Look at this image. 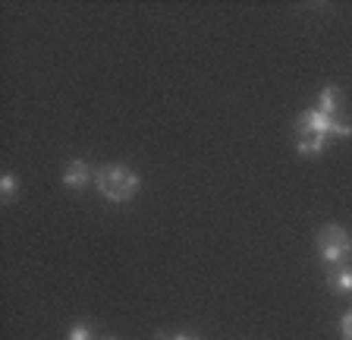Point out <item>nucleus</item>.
I'll return each instance as SVG.
<instances>
[{"label": "nucleus", "instance_id": "1", "mask_svg": "<svg viewBox=\"0 0 352 340\" xmlns=\"http://www.w3.org/2000/svg\"><path fill=\"white\" fill-rule=\"evenodd\" d=\"M98 189L110 202H129L139 195L142 180L135 170L123 167V164H107V167L98 170Z\"/></svg>", "mask_w": 352, "mask_h": 340}, {"label": "nucleus", "instance_id": "2", "mask_svg": "<svg viewBox=\"0 0 352 340\" xmlns=\"http://www.w3.org/2000/svg\"><path fill=\"white\" fill-rule=\"evenodd\" d=\"M315 246H318V255L330 268H340L352 262V237H349V230L340 227V224H327V227L318 230Z\"/></svg>", "mask_w": 352, "mask_h": 340}, {"label": "nucleus", "instance_id": "3", "mask_svg": "<svg viewBox=\"0 0 352 340\" xmlns=\"http://www.w3.org/2000/svg\"><path fill=\"white\" fill-rule=\"evenodd\" d=\"M333 120L337 117H327V114H321L318 107H311V111L299 114V120H296V133H299V139H311V136L330 139V126H333Z\"/></svg>", "mask_w": 352, "mask_h": 340}, {"label": "nucleus", "instance_id": "4", "mask_svg": "<svg viewBox=\"0 0 352 340\" xmlns=\"http://www.w3.org/2000/svg\"><path fill=\"white\" fill-rule=\"evenodd\" d=\"M63 183L69 186V189H85L88 183V164L85 161H69L63 170Z\"/></svg>", "mask_w": 352, "mask_h": 340}, {"label": "nucleus", "instance_id": "5", "mask_svg": "<svg viewBox=\"0 0 352 340\" xmlns=\"http://www.w3.org/2000/svg\"><path fill=\"white\" fill-rule=\"evenodd\" d=\"M340 104H343V95H340L337 85H327L318 98V111L327 114V117H340Z\"/></svg>", "mask_w": 352, "mask_h": 340}, {"label": "nucleus", "instance_id": "6", "mask_svg": "<svg viewBox=\"0 0 352 340\" xmlns=\"http://www.w3.org/2000/svg\"><path fill=\"white\" fill-rule=\"evenodd\" d=\"M327 284H330V290H333V293H352V268L349 265L330 268Z\"/></svg>", "mask_w": 352, "mask_h": 340}, {"label": "nucleus", "instance_id": "7", "mask_svg": "<svg viewBox=\"0 0 352 340\" xmlns=\"http://www.w3.org/2000/svg\"><path fill=\"white\" fill-rule=\"evenodd\" d=\"M324 145H327V139H321V136H311V139H299V155L305 158H318L324 151Z\"/></svg>", "mask_w": 352, "mask_h": 340}, {"label": "nucleus", "instance_id": "8", "mask_svg": "<svg viewBox=\"0 0 352 340\" xmlns=\"http://www.w3.org/2000/svg\"><path fill=\"white\" fill-rule=\"evenodd\" d=\"M0 195H3V202H10L16 195V177L13 173H3V177H0Z\"/></svg>", "mask_w": 352, "mask_h": 340}, {"label": "nucleus", "instance_id": "9", "mask_svg": "<svg viewBox=\"0 0 352 340\" xmlns=\"http://www.w3.org/2000/svg\"><path fill=\"white\" fill-rule=\"evenodd\" d=\"M346 136H352V126L343 123V120H333V126H330V139H346Z\"/></svg>", "mask_w": 352, "mask_h": 340}, {"label": "nucleus", "instance_id": "10", "mask_svg": "<svg viewBox=\"0 0 352 340\" xmlns=\"http://www.w3.org/2000/svg\"><path fill=\"white\" fill-rule=\"evenodd\" d=\"M66 340H91V328L88 325H73L69 328V334H66Z\"/></svg>", "mask_w": 352, "mask_h": 340}, {"label": "nucleus", "instance_id": "11", "mask_svg": "<svg viewBox=\"0 0 352 340\" xmlns=\"http://www.w3.org/2000/svg\"><path fill=\"white\" fill-rule=\"evenodd\" d=\"M340 331H343L346 340H352V309L343 315V325H340Z\"/></svg>", "mask_w": 352, "mask_h": 340}, {"label": "nucleus", "instance_id": "12", "mask_svg": "<svg viewBox=\"0 0 352 340\" xmlns=\"http://www.w3.org/2000/svg\"><path fill=\"white\" fill-rule=\"evenodd\" d=\"M157 340H201L198 334H173V337H164V334H157Z\"/></svg>", "mask_w": 352, "mask_h": 340}]
</instances>
